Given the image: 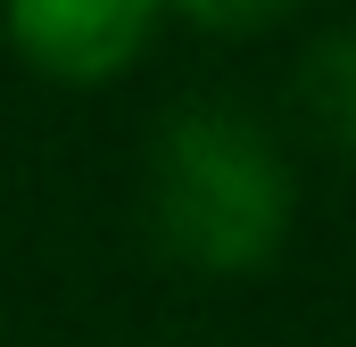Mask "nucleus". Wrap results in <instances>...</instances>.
Listing matches in <instances>:
<instances>
[{"mask_svg":"<svg viewBox=\"0 0 356 347\" xmlns=\"http://www.w3.org/2000/svg\"><path fill=\"white\" fill-rule=\"evenodd\" d=\"M141 215L149 240L191 273H257L298 215L290 149L241 99H182L149 133Z\"/></svg>","mask_w":356,"mask_h":347,"instance_id":"1","label":"nucleus"},{"mask_svg":"<svg viewBox=\"0 0 356 347\" xmlns=\"http://www.w3.org/2000/svg\"><path fill=\"white\" fill-rule=\"evenodd\" d=\"M158 8L166 0H0V25H8V42L42 75L99 83V75H116V67L141 58Z\"/></svg>","mask_w":356,"mask_h":347,"instance_id":"2","label":"nucleus"},{"mask_svg":"<svg viewBox=\"0 0 356 347\" xmlns=\"http://www.w3.org/2000/svg\"><path fill=\"white\" fill-rule=\"evenodd\" d=\"M298 116L332 149L356 158V25H332V33L307 42V58H298Z\"/></svg>","mask_w":356,"mask_h":347,"instance_id":"3","label":"nucleus"},{"mask_svg":"<svg viewBox=\"0 0 356 347\" xmlns=\"http://www.w3.org/2000/svg\"><path fill=\"white\" fill-rule=\"evenodd\" d=\"M166 8H191L199 25H257V17L282 8V0H166Z\"/></svg>","mask_w":356,"mask_h":347,"instance_id":"4","label":"nucleus"}]
</instances>
